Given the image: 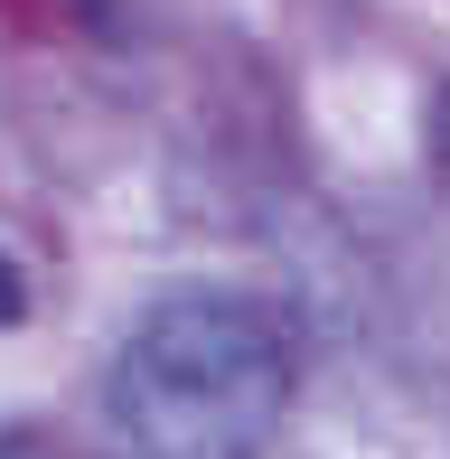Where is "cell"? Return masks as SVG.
Returning <instances> with one entry per match:
<instances>
[{
  "label": "cell",
  "mask_w": 450,
  "mask_h": 459,
  "mask_svg": "<svg viewBox=\"0 0 450 459\" xmlns=\"http://www.w3.org/2000/svg\"><path fill=\"white\" fill-rule=\"evenodd\" d=\"M0 459H29V450H0Z\"/></svg>",
  "instance_id": "4"
},
{
  "label": "cell",
  "mask_w": 450,
  "mask_h": 459,
  "mask_svg": "<svg viewBox=\"0 0 450 459\" xmlns=\"http://www.w3.org/2000/svg\"><path fill=\"white\" fill-rule=\"evenodd\" d=\"M291 357L281 328L235 290H169L141 309L104 375L122 459H254L281 431Z\"/></svg>",
  "instance_id": "1"
},
{
  "label": "cell",
  "mask_w": 450,
  "mask_h": 459,
  "mask_svg": "<svg viewBox=\"0 0 450 459\" xmlns=\"http://www.w3.org/2000/svg\"><path fill=\"white\" fill-rule=\"evenodd\" d=\"M19 309H29V281H19V263L0 254V328H19Z\"/></svg>",
  "instance_id": "2"
},
{
  "label": "cell",
  "mask_w": 450,
  "mask_h": 459,
  "mask_svg": "<svg viewBox=\"0 0 450 459\" xmlns=\"http://www.w3.org/2000/svg\"><path fill=\"white\" fill-rule=\"evenodd\" d=\"M432 160L450 169V85H441V103H432Z\"/></svg>",
  "instance_id": "3"
}]
</instances>
